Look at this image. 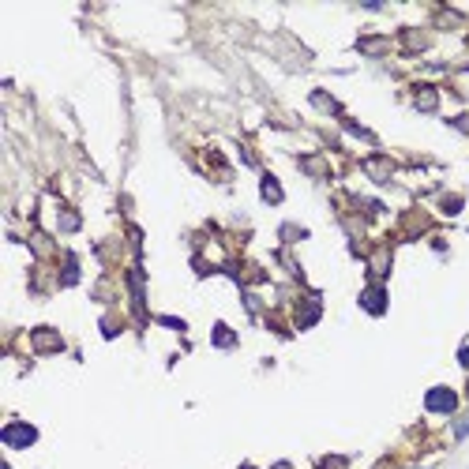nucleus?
<instances>
[{"instance_id":"1","label":"nucleus","mask_w":469,"mask_h":469,"mask_svg":"<svg viewBox=\"0 0 469 469\" xmlns=\"http://www.w3.org/2000/svg\"><path fill=\"white\" fill-rule=\"evenodd\" d=\"M454 390H447V387H436L428 394V409H436V413H447V409H454Z\"/></svg>"},{"instance_id":"2","label":"nucleus","mask_w":469,"mask_h":469,"mask_svg":"<svg viewBox=\"0 0 469 469\" xmlns=\"http://www.w3.org/2000/svg\"><path fill=\"white\" fill-rule=\"evenodd\" d=\"M4 439H8V443H30V439H34V428H23V424H11V428L4 432Z\"/></svg>"},{"instance_id":"3","label":"nucleus","mask_w":469,"mask_h":469,"mask_svg":"<svg viewBox=\"0 0 469 469\" xmlns=\"http://www.w3.org/2000/svg\"><path fill=\"white\" fill-rule=\"evenodd\" d=\"M462 364H465V368H469V349H462Z\"/></svg>"}]
</instances>
